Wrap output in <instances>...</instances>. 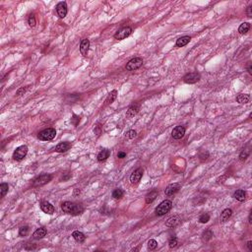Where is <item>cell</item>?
<instances>
[{
  "instance_id": "6da1fadb",
  "label": "cell",
  "mask_w": 252,
  "mask_h": 252,
  "mask_svg": "<svg viewBox=\"0 0 252 252\" xmlns=\"http://www.w3.org/2000/svg\"><path fill=\"white\" fill-rule=\"evenodd\" d=\"M61 209L62 211L66 214H70V215H80L84 212V207L81 204L69 202V201H65L61 204Z\"/></svg>"
},
{
  "instance_id": "7a4b0ae2",
  "label": "cell",
  "mask_w": 252,
  "mask_h": 252,
  "mask_svg": "<svg viewBox=\"0 0 252 252\" xmlns=\"http://www.w3.org/2000/svg\"><path fill=\"white\" fill-rule=\"evenodd\" d=\"M171 207H173V203H171V201H170V200L163 201V202L156 208V215L159 216V217L166 215V214H167L170 211Z\"/></svg>"
},
{
  "instance_id": "3957f363",
  "label": "cell",
  "mask_w": 252,
  "mask_h": 252,
  "mask_svg": "<svg viewBox=\"0 0 252 252\" xmlns=\"http://www.w3.org/2000/svg\"><path fill=\"white\" fill-rule=\"evenodd\" d=\"M56 136V131L54 128H47L43 130V131H40L39 133V135H37V138L40 140V141H50L54 139Z\"/></svg>"
},
{
  "instance_id": "277c9868",
  "label": "cell",
  "mask_w": 252,
  "mask_h": 252,
  "mask_svg": "<svg viewBox=\"0 0 252 252\" xmlns=\"http://www.w3.org/2000/svg\"><path fill=\"white\" fill-rule=\"evenodd\" d=\"M28 154V147L22 145L18 147L13 153V159L15 161H22V159L27 156Z\"/></svg>"
},
{
  "instance_id": "5b68a950",
  "label": "cell",
  "mask_w": 252,
  "mask_h": 252,
  "mask_svg": "<svg viewBox=\"0 0 252 252\" xmlns=\"http://www.w3.org/2000/svg\"><path fill=\"white\" fill-rule=\"evenodd\" d=\"M143 65V59L141 57H135L133 59L130 60L127 64H126V70L127 71H134L136 69H139Z\"/></svg>"
},
{
  "instance_id": "8992f818",
  "label": "cell",
  "mask_w": 252,
  "mask_h": 252,
  "mask_svg": "<svg viewBox=\"0 0 252 252\" xmlns=\"http://www.w3.org/2000/svg\"><path fill=\"white\" fill-rule=\"evenodd\" d=\"M52 179V175L51 174H47V173H44V174H41L40 176H37V177L33 180V186H43L44 184L48 183L50 180Z\"/></svg>"
},
{
  "instance_id": "52a82bcc",
  "label": "cell",
  "mask_w": 252,
  "mask_h": 252,
  "mask_svg": "<svg viewBox=\"0 0 252 252\" xmlns=\"http://www.w3.org/2000/svg\"><path fill=\"white\" fill-rule=\"evenodd\" d=\"M132 33V29L130 27H124L122 29H120L119 31H117L114 35V39L115 40H124L126 39L127 37H129L131 35Z\"/></svg>"
},
{
  "instance_id": "ba28073f",
  "label": "cell",
  "mask_w": 252,
  "mask_h": 252,
  "mask_svg": "<svg viewBox=\"0 0 252 252\" xmlns=\"http://www.w3.org/2000/svg\"><path fill=\"white\" fill-rule=\"evenodd\" d=\"M200 79H201V75L199 73L192 72V73L186 74L183 78V81L186 84H195L198 82Z\"/></svg>"
},
{
  "instance_id": "9c48e42d",
  "label": "cell",
  "mask_w": 252,
  "mask_h": 252,
  "mask_svg": "<svg viewBox=\"0 0 252 252\" xmlns=\"http://www.w3.org/2000/svg\"><path fill=\"white\" fill-rule=\"evenodd\" d=\"M143 169L141 167H138L137 170H135L133 171V173L130 176V181H131L132 184H137L139 183V181L141 180L142 176H143Z\"/></svg>"
},
{
  "instance_id": "30bf717a",
  "label": "cell",
  "mask_w": 252,
  "mask_h": 252,
  "mask_svg": "<svg viewBox=\"0 0 252 252\" xmlns=\"http://www.w3.org/2000/svg\"><path fill=\"white\" fill-rule=\"evenodd\" d=\"M185 135V128L183 126H176V127L171 132V136H173V139L175 140H179L183 138V136Z\"/></svg>"
},
{
  "instance_id": "8fae6325",
  "label": "cell",
  "mask_w": 252,
  "mask_h": 252,
  "mask_svg": "<svg viewBox=\"0 0 252 252\" xmlns=\"http://www.w3.org/2000/svg\"><path fill=\"white\" fill-rule=\"evenodd\" d=\"M40 209L41 211L45 214H48V215H52V214L55 212V209H54L53 205H51L47 201H43L40 203Z\"/></svg>"
},
{
  "instance_id": "7c38bea8",
  "label": "cell",
  "mask_w": 252,
  "mask_h": 252,
  "mask_svg": "<svg viewBox=\"0 0 252 252\" xmlns=\"http://www.w3.org/2000/svg\"><path fill=\"white\" fill-rule=\"evenodd\" d=\"M180 187H181V185H180L179 183H171V184H170V185L167 186L166 188V190H165L166 195L171 196V195L175 194V193H177L179 191Z\"/></svg>"
},
{
  "instance_id": "4fadbf2b",
  "label": "cell",
  "mask_w": 252,
  "mask_h": 252,
  "mask_svg": "<svg viewBox=\"0 0 252 252\" xmlns=\"http://www.w3.org/2000/svg\"><path fill=\"white\" fill-rule=\"evenodd\" d=\"M67 4L66 2H59L56 5V12L60 18H64L67 15Z\"/></svg>"
},
{
  "instance_id": "5bb4252c",
  "label": "cell",
  "mask_w": 252,
  "mask_h": 252,
  "mask_svg": "<svg viewBox=\"0 0 252 252\" xmlns=\"http://www.w3.org/2000/svg\"><path fill=\"white\" fill-rule=\"evenodd\" d=\"M89 47H90V40L88 39L83 40L81 41V44H80V52H81L83 56H87Z\"/></svg>"
},
{
  "instance_id": "9a60e30c",
  "label": "cell",
  "mask_w": 252,
  "mask_h": 252,
  "mask_svg": "<svg viewBox=\"0 0 252 252\" xmlns=\"http://www.w3.org/2000/svg\"><path fill=\"white\" fill-rule=\"evenodd\" d=\"M71 148V144L69 142H61L55 147V152L57 153H65Z\"/></svg>"
},
{
  "instance_id": "2e32d148",
  "label": "cell",
  "mask_w": 252,
  "mask_h": 252,
  "mask_svg": "<svg viewBox=\"0 0 252 252\" xmlns=\"http://www.w3.org/2000/svg\"><path fill=\"white\" fill-rule=\"evenodd\" d=\"M117 98V91L116 90H113L111 91L110 94H108V96H107V99L106 100H104V104H103V107H107L108 104H110L112 103L114 100H116Z\"/></svg>"
},
{
  "instance_id": "e0dca14e",
  "label": "cell",
  "mask_w": 252,
  "mask_h": 252,
  "mask_svg": "<svg viewBox=\"0 0 252 252\" xmlns=\"http://www.w3.org/2000/svg\"><path fill=\"white\" fill-rule=\"evenodd\" d=\"M180 222V219L177 216H173L170 217V219H167V221L166 222V226L167 228H174V226H178Z\"/></svg>"
},
{
  "instance_id": "ac0fdd59",
  "label": "cell",
  "mask_w": 252,
  "mask_h": 252,
  "mask_svg": "<svg viewBox=\"0 0 252 252\" xmlns=\"http://www.w3.org/2000/svg\"><path fill=\"white\" fill-rule=\"evenodd\" d=\"M138 111H139V106L138 104H132L131 107L128 108V110L126 111V117L127 118H131V117L135 116Z\"/></svg>"
},
{
  "instance_id": "d6986e66",
  "label": "cell",
  "mask_w": 252,
  "mask_h": 252,
  "mask_svg": "<svg viewBox=\"0 0 252 252\" xmlns=\"http://www.w3.org/2000/svg\"><path fill=\"white\" fill-rule=\"evenodd\" d=\"M190 40H191V37L189 36H184V37H179V39L176 40V47H185L186 44H188L189 43H190Z\"/></svg>"
},
{
  "instance_id": "ffe728a7",
  "label": "cell",
  "mask_w": 252,
  "mask_h": 252,
  "mask_svg": "<svg viewBox=\"0 0 252 252\" xmlns=\"http://www.w3.org/2000/svg\"><path fill=\"white\" fill-rule=\"evenodd\" d=\"M233 198H236L239 202H243L246 199V192L244 190H241V189L236 190L233 193Z\"/></svg>"
},
{
  "instance_id": "44dd1931",
  "label": "cell",
  "mask_w": 252,
  "mask_h": 252,
  "mask_svg": "<svg viewBox=\"0 0 252 252\" xmlns=\"http://www.w3.org/2000/svg\"><path fill=\"white\" fill-rule=\"evenodd\" d=\"M72 236H73V238L75 239V240H76L77 242H79V243H83L84 241L86 240L85 234H84L83 233H81V232H79V230H75V232H73Z\"/></svg>"
},
{
  "instance_id": "7402d4cb",
  "label": "cell",
  "mask_w": 252,
  "mask_h": 252,
  "mask_svg": "<svg viewBox=\"0 0 252 252\" xmlns=\"http://www.w3.org/2000/svg\"><path fill=\"white\" fill-rule=\"evenodd\" d=\"M45 236H47V229H45L44 228L37 229L33 234V236L35 239H41V238H44Z\"/></svg>"
},
{
  "instance_id": "603a6c76",
  "label": "cell",
  "mask_w": 252,
  "mask_h": 252,
  "mask_svg": "<svg viewBox=\"0 0 252 252\" xmlns=\"http://www.w3.org/2000/svg\"><path fill=\"white\" fill-rule=\"evenodd\" d=\"M233 215V211L230 209H225L224 211L222 212L221 214V217H220V221L222 222H226L230 217H232Z\"/></svg>"
},
{
  "instance_id": "cb8c5ba5",
  "label": "cell",
  "mask_w": 252,
  "mask_h": 252,
  "mask_svg": "<svg viewBox=\"0 0 252 252\" xmlns=\"http://www.w3.org/2000/svg\"><path fill=\"white\" fill-rule=\"evenodd\" d=\"M110 150H107V149H103L98 154V161L99 162H103V161H106V159L110 157Z\"/></svg>"
},
{
  "instance_id": "d4e9b609",
  "label": "cell",
  "mask_w": 252,
  "mask_h": 252,
  "mask_svg": "<svg viewBox=\"0 0 252 252\" xmlns=\"http://www.w3.org/2000/svg\"><path fill=\"white\" fill-rule=\"evenodd\" d=\"M158 194H159V192L157 190L151 191L149 194L146 196V203L147 204H150V203L154 202V201L156 200V198L158 197Z\"/></svg>"
},
{
  "instance_id": "484cf974",
  "label": "cell",
  "mask_w": 252,
  "mask_h": 252,
  "mask_svg": "<svg viewBox=\"0 0 252 252\" xmlns=\"http://www.w3.org/2000/svg\"><path fill=\"white\" fill-rule=\"evenodd\" d=\"M250 100V96L246 94H239L236 96V102L238 103H247Z\"/></svg>"
},
{
  "instance_id": "4316f807",
  "label": "cell",
  "mask_w": 252,
  "mask_h": 252,
  "mask_svg": "<svg viewBox=\"0 0 252 252\" xmlns=\"http://www.w3.org/2000/svg\"><path fill=\"white\" fill-rule=\"evenodd\" d=\"M249 29H250V24L247 22H244L239 26L238 32H239V33H241V35H244V33H246L249 31Z\"/></svg>"
},
{
  "instance_id": "83f0119b",
  "label": "cell",
  "mask_w": 252,
  "mask_h": 252,
  "mask_svg": "<svg viewBox=\"0 0 252 252\" xmlns=\"http://www.w3.org/2000/svg\"><path fill=\"white\" fill-rule=\"evenodd\" d=\"M123 195H124V191L120 188L114 189V191L112 192V197L114 199H121L123 197Z\"/></svg>"
},
{
  "instance_id": "f1b7e54d",
  "label": "cell",
  "mask_w": 252,
  "mask_h": 252,
  "mask_svg": "<svg viewBox=\"0 0 252 252\" xmlns=\"http://www.w3.org/2000/svg\"><path fill=\"white\" fill-rule=\"evenodd\" d=\"M214 236V233L213 232H211V230H205V232L203 233V236H202V239H203V241H209L210 239H211Z\"/></svg>"
},
{
  "instance_id": "f546056e",
  "label": "cell",
  "mask_w": 252,
  "mask_h": 252,
  "mask_svg": "<svg viewBox=\"0 0 252 252\" xmlns=\"http://www.w3.org/2000/svg\"><path fill=\"white\" fill-rule=\"evenodd\" d=\"M8 189H9V186H8L7 183H1L0 185V192H1V197H4L8 192Z\"/></svg>"
},
{
  "instance_id": "4dcf8cb0",
  "label": "cell",
  "mask_w": 252,
  "mask_h": 252,
  "mask_svg": "<svg viewBox=\"0 0 252 252\" xmlns=\"http://www.w3.org/2000/svg\"><path fill=\"white\" fill-rule=\"evenodd\" d=\"M158 246V242L155 239H150L148 241V249L149 250H154L156 249Z\"/></svg>"
},
{
  "instance_id": "1f68e13d",
  "label": "cell",
  "mask_w": 252,
  "mask_h": 252,
  "mask_svg": "<svg viewBox=\"0 0 252 252\" xmlns=\"http://www.w3.org/2000/svg\"><path fill=\"white\" fill-rule=\"evenodd\" d=\"M178 244V241H177V238L176 237H171L170 239V241H169V246H170V248H175L176 246H177Z\"/></svg>"
},
{
  "instance_id": "d6a6232c",
  "label": "cell",
  "mask_w": 252,
  "mask_h": 252,
  "mask_svg": "<svg viewBox=\"0 0 252 252\" xmlns=\"http://www.w3.org/2000/svg\"><path fill=\"white\" fill-rule=\"evenodd\" d=\"M28 233H29V226H24L19 229V236H26L28 234Z\"/></svg>"
},
{
  "instance_id": "836d02e7",
  "label": "cell",
  "mask_w": 252,
  "mask_h": 252,
  "mask_svg": "<svg viewBox=\"0 0 252 252\" xmlns=\"http://www.w3.org/2000/svg\"><path fill=\"white\" fill-rule=\"evenodd\" d=\"M137 136V132L135 130H129V131L125 134V138L126 139H133Z\"/></svg>"
},
{
  "instance_id": "e575fe53",
  "label": "cell",
  "mask_w": 252,
  "mask_h": 252,
  "mask_svg": "<svg viewBox=\"0 0 252 252\" xmlns=\"http://www.w3.org/2000/svg\"><path fill=\"white\" fill-rule=\"evenodd\" d=\"M209 221H210V216L208 214H203V215H201L199 218V222L201 224H206V222H208Z\"/></svg>"
},
{
  "instance_id": "d590c367",
  "label": "cell",
  "mask_w": 252,
  "mask_h": 252,
  "mask_svg": "<svg viewBox=\"0 0 252 252\" xmlns=\"http://www.w3.org/2000/svg\"><path fill=\"white\" fill-rule=\"evenodd\" d=\"M28 24H29V26L33 28L36 26V24H37V21H36V18H35V16L33 15H30V17H29V19H28Z\"/></svg>"
},
{
  "instance_id": "8d00e7d4",
  "label": "cell",
  "mask_w": 252,
  "mask_h": 252,
  "mask_svg": "<svg viewBox=\"0 0 252 252\" xmlns=\"http://www.w3.org/2000/svg\"><path fill=\"white\" fill-rule=\"evenodd\" d=\"M248 155H249V153L247 152L246 150H243V151H241V153L239 154V159H240L241 162H244L245 159L248 158Z\"/></svg>"
},
{
  "instance_id": "74e56055",
  "label": "cell",
  "mask_w": 252,
  "mask_h": 252,
  "mask_svg": "<svg viewBox=\"0 0 252 252\" xmlns=\"http://www.w3.org/2000/svg\"><path fill=\"white\" fill-rule=\"evenodd\" d=\"M79 122H80V116H78L76 114H73L72 118H71V123H72L75 127H77Z\"/></svg>"
},
{
  "instance_id": "f35d334b",
  "label": "cell",
  "mask_w": 252,
  "mask_h": 252,
  "mask_svg": "<svg viewBox=\"0 0 252 252\" xmlns=\"http://www.w3.org/2000/svg\"><path fill=\"white\" fill-rule=\"evenodd\" d=\"M209 158V153L207 152V151H203V152H201L199 154V159H200V161L201 162H204L206 161Z\"/></svg>"
},
{
  "instance_id": "ab89813d",
  "label": "cell",
  "mask_w": 252,
  "mask_h": 252,
  "mask_svg": "<svg viewBox=\"0 0 252 252\" xmlns=\"http://www.w3.org/2000/svg\"><path fill=\"white\" fill-rule=\"evenodd\" d=\"M70 178H71V173H64L60 176L61 181H67V180L70 179Z\"/></svg>"
},
{
  "instance_id": "60d3db41",
  "label": "cell",
  "mask_w": 252,
  "mask_h": 252,
  "mask_svg": "<svg viewBox=\"0 0 252 252\" xmlns=\"http://www.w3.org/2000/svg\"><path fill=\"white\" fill-rule=\"evenodd\" d=\"M27 89H28V87H26V88H20V89L17 91V93H16V95L17 96H21V95H24L25 93H26V91H27Z\"/></svg>"
},
{
  "instance_id": "b9f144b4",
  "label": "cell",
  "mask_w": 252,
  "mask_h": 252,
  "mask_svg": "<svg viewBox=\"0 0 252 252\" xmlns=\"http://www.w3.org/2000/svg\"><path fill=\"white\" fill-rule=\"evenodd\" d=\"M94 132L96 135H100V132H102V126L100 125H96V127L94 128Z\"/></svg>"
},
{
  "instance_id": "7bdbcfd3",
  "label": "cell",
  "mask_w": 252,
  "mask_h": 252,
  "mask_svg": "<svg viewBox=\"0 0 252 252\" xmlns=\"http://www.w3.org/2000/svg\"><path fill=\"white\" fill-rule=\"evenodd\" d=\"M25 248H26L27 250H32V249L36 248V245L33 244V243H28V244H26V246H25Z\"/></svg>"
},
{
  "instance_id": "ee69618b",
  "label": "cell",
  "mask_w": 252,
  "mask_h": 252,
  "mask_svg": "<svg viewBox=\"0 0 252 252\" xmlns=\"http://www.w3.org/2000/svg\"><path fill=\"white\" fill-rule=\"evenodd\" d=\"M247 17H248V18H251L252 17V6H249L248 8H247Z\"/></svg>"
},
{
  "instance_id": "f6af8a7d",
  "label": "cell",
  "mask_w": 252,
  "mask_h": 252,
  "mask_svg": "<svg viewBox=\"0 0 252 252\" xmlns=\"http://www.w3.org/2000/svg\"><path fill=\"white\" fill-rule=\"evenodd\" d=\"M125 157H126L125 152H118V154H117V158L118 159H124Z\"/></svg>"
},
{
  "instance_id": "bcb514c9",
  "label": "cell",
  "mask_w": 252,
  "mask_h": 252,
  "mask_svg": "<svg viewBox=\"0 0 252 252\" xmlns=\"http://www.w3.org/2000/svg\"><path fill=\"white\" fill-rule=\"evenodd\" d=\"M247 71H248V73L250 75L252 74V65H251V63H249L248 66H247Z\"/></svg>"
},
{
  "instance_id": "7dc6e473",
  "label": "cell",
  "mask_w": 252,
  "mask_h": 252,
  "mask_svg": "<svg viewBox=\"0 0 252 252\" xmlns=\"http://www.w3.org/2000/svg\"><path fill=\"white\" fill-rule=\"evenodd\" d=\"M247 247H248L249 251H252V241L251 240H249L248 242H247Z\"/></svg>"
},
{
  "instance_id": "c3c4849f",
  "label": "cell",
  "mask_w": 252,
  "mask_h": 252,
  "mask_svg": "<svg viewBox=\"0 0 252 252\" xmlns=\"http://www.w3.org/2000/svg\"><path fill=\"white\" fill-rule=\"evenodd\" d=\"M80 192H81V191H80V190H79V189H78V188H76V189H74V192H73V195H74V196H77V195H79V194H80Z\"/></svg>"
},
{
  "instance_id": "681fc988",
  "label": "cell",
  "mask_w": 252,
  "mask_h": 252,
  "mask_svg": "<svg viewBox=\"0 0 252 252\" xmlns=\"http://www.w3.org/2000/svg\"><path fill=\"white\" fill-rule=\"evenodd\" d=\"M248 219H249V224L251 225V224H252V221H251V213L249 214V218H248Z\"/></svg>"
},
{
  "instance_id": "f907efd6",
  "label": "cell",
  "mask_w": 252,
  "mask_h": 252,
  "mask_svg": "<svg viewBox=\"0 0 252 252\" xmlns=\"http://www.w3.org/2000/svg\"><path fill=\"white\" fill-rule=\"evenodd\" d=\"M138 250H139V248H133L131 251H138Z\"/></svg>"
}]
</instances>
